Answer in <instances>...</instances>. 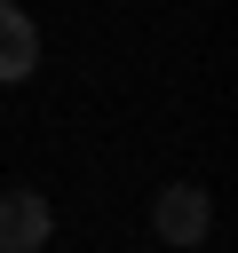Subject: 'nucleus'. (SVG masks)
I'll return each mask as SVG.
<instances>
[{"instance_id": "f257e3e1", "label": "nucleus", "mask_w": 238, "mask_h": 253, "mask_svg": "<svg viewBox=\"0 0 238 253\" xmlns=\"http://www.w3.org/2000/svg\"><path fill=\"white\" fill-rule=\"evenodd\" d=\"M151 229H159L167 245H198V237L214 229V198H206L198 182H167V190L151 198Z\"/></svg>"}, {"instance_id": "f03ea898", "label": "nucleus", "mask_w": 238, "mask_h": 253, "mask_svg": "<svg viewBox=\"0 0 238 253\" xmlns=\"http://www.w3.org/2000/svg\"><path fill=\"white\" fill-rule=\"evenodd\" d=\"M56 229V206L40 190H0V253H40Z\"/></svg>"}, {"instance_id": "7ed1b4c3", "label": "nucleus", "mask_w": 238, "mask_h": 253, "mask_svg": "<svg viewBox=\"0 0 238 253\" xmlns=\"http://www.w3.org/2000/svg\"><path fill=\"white\" fill-rule=\"evenodd\" d=\"M32 63H40V32H32V16L16 0H0V87L32 79Z\"/></svg>"}]
</instances>
